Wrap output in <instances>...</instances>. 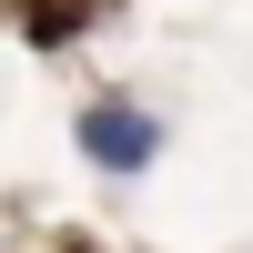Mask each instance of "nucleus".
Returning a JSON list of instances; mask_svg holds the SVG:
<instances>
[{"label":"nucleus","mask_w":253,"mask_h":253,"mask_svg":"<svg viewBox=\"0 0 253 253\" xmlns=\"http://www.w3.org/2000/svg\"><path fill=\"white\" fill-rule=\"evenodd\" d=\"M81 152H91L101 172H142V162L162 152V132L132 112V101H91V112H81Z\"/></svg>","instance_id":"f257e3e1"}]
</instances>
